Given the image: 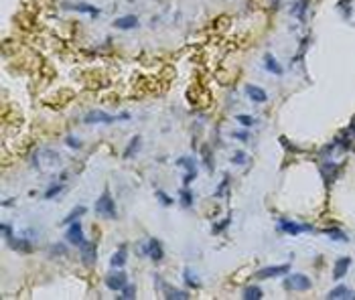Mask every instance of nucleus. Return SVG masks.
<instances>
[{
	"instance_id": "f257e3e1",
	"label": "nucleus",
	"mask_w": 355,
	"mask_h": 300,
	"mask_svg": "<svg viewBox=\"0 0 355 300\" xmlns=\"http://www.w3.org/2000/svg\"><path fill=\"white\" fill-rule=\"evenodd\" d=\"M124 120H130V114L122 112V114L112 116V114H104V112H89L84 116L86 124H114V122H124Z\"/></svg>"
},
{
	"instance_id": "f03ea898",
	"label": "nucleus",
	"mask_w": 355,
	"mask_h": 300,
	"mask_svg": "<svg viewBox=\"0 0 355 300\" xmlns=\"http://www.w3.org/2000/svg\"><path fill=\"white\" fill-rule=\"evenodd\" d=\"M95 213L101 215V217H106V219H114L116 217V203H114V199L108 193L99 195V199L95 201Z\"/></svg>"
},
{
	"instance_id": "7ed1b4c3",
	"label": "nucleus",
	"mask_w": 355,
	"mask_h": 300,
	"mask_svg": "<svg viewBox=\"0 0 355 300\" xmlns=\"http://www.w3.org/2000/svg\"><path fill=\"white\" fill-rule=\"evenodd\" d=\"M278 229L284 231V233H290V235H300V233H309L313 231V227L309 223H296V221H278Z\"/></svg>"
},
{
	"instance_id": "20e7f679",
	"label": "nucleus",
	"mask_w": 355,
	"mask_h": 300,
	"mask_svg": "<svg viewBox=\"0 0 355 300\" xmlns=\"http://www.w3.org/2000/svg\"><path fill=\"white\" fill-rule=\"evenodd\" d=\"M284 288L294 290V292H302V290L311 288V280L304 276V274H290V276L284 280Z\"/></svg>"
},
{
	"instance_id": "39448f33",
	"label": "nucleus",
	"mask_w": 355,
	"mask_h": 300,
	"mask_svg": "<svg viewBox=\"0 0 355 300\" xmlns=\"http://www.w3.org/2000/svg\"><path fill=\"white\" fill-rule=\"evenodd\" d=\"M140 252H142L146 258H150L152 262H161V260L165 258L163 245H161V241H159V239H148V241L142 245Z\"/></svg>"
},
{
	"instance_id": "423d86ee",
	"label": "nucleus",
	"mask_w": 355,
	"mask_h": 300,
	"mask_svg": "<svg viewBox=\"0 0 355 300\" xmlns=\"http://www.w3.org/2000/svg\"><path fill=\"white\" fill-rule=\"evenodd\" d=\"M65 239L69 241V243H73V245H82L84 241H86V235H84V227H82V223L80 221H73L69 227H67V231H65Z\"/></svg>"
},
{
	"instance_id": "0eeeda50",
	"label": "nucleus",
	"mask_w": 355,
	"mask_h": 300,
	"mask_svg": "<svg viewBox=\"0 0 355 300\" xmlns=\"http://www.w3.org/2000/svg\"><path fill=\"white\" fill-rule=\"evenodd\" d=\"M290 272V266L288 264H282V266H268V268H262L258 270L256 276L266 280V278H276V276H286V274Z\"/></svg>"
},
{
	"instance_id": "6e6552de",
	"label": "nucleus",
	"mask_w": 355,
	"mask_h": 300,
	"mask_svg": "<svg viewBox=\"0 0 355 300\" xmlns=\"http://www.w3.org/2000/svg\"><path fill=\"white\" fill-rule=\"evenodd\" d=\"M126 284H128V278H126L124 272H112L110 276L106 278V286H108L110 290H114V292L122 290Z\"/></svg>"
},
{
	"instance_id": "1a4fd4ad",
	"label": "nucleus",
	"mask_w": 355,
	"mask_h": 300,
	"mask_svg": "<svg viewBox=\"0 0 355 300\" xmlns=\"http://www.w3.org/2000/svg\"><path fill=\"white\" fill-rule=\"evenodd\" d=\"M80 252H82V260L88 264V266H91L93 262H95V258H97V252H95V243H91V241H84L82 245H80Z\"/></svg>"
},
{
	"instance_id": "9d476101",
	"label": "nucleus",
	"mask_w": 355,
	"mask_h": 300,
	"mask_svg": "<svg viewBox=\"0 0 355 300\" xmlns=\"http://www.w3.org/2000/svg\"><path fill=\"white\" fill-rule=\"evenodd\" d=\"M114 27L116 29H122V31H128V29H136L138 27V18L134 14H128V16H120L114 20Z\"/></svg>"
},
{
	"instance_id": "9b49d317",
	"label": "nucleus",
	"mask_w": 355,
	"mask_h": 300,
	"mask_svg": "<svg viewBox=\"0 0 355 300\" xmlns=\"http://www.w3.org/2000/svg\"><path fill=\"white\" fill-rule=\"evenodd\" d=\"M246 93H248V97L252 99V102H258V104H264L268 99V93L258 85H246Z\"/></svg>"
},
{
	"instance_id": "f8f14e48",
	"label": "nucleus",
	"mask_w": 355,
	"mask_h": 300,
	"mask_svg": "<svg viewBox=\"0 0 355 300\" xmlns=\"http://www.w3.org/2000/svg\"><path fill=\"white\" fill-rule=\"evenodd\" d=\"M327 298H331V300H337V298H341V300H353L355 292H351L347 286H337V288H333L331 292L327 294Z\"/></svg>"
},
{
	"instance_id": "ddd939ff",
	"label": "nucleus",
	"mask_w": 355,
	"mask_h": 300,
	"mask_svg": "<svg viewBox=\"0 0 355 300\" xmlns=\"http://www.w3.org/2000/svg\"><path fill=\"white\" fill-rule=\"evenodd\" d=\"M307 10H309V0H296L294 4H290V14L296 16L298 20H304Z\"/></svg>"
},
{
	"instance_id": "4468645a",
	"label": "nucleus",
	"mask_w": 355,
	"mask_h": 300,
	"mask_svg": "<svg viewBox=\"0 0 355 300\" xmlns=\"http://www.w3.org/2000/svg\"><path fill=\"white\" fill-rule=\"evenodd\" d=\"M63 8H67V10H78V12H88V14H91L93 18L99 14V8H95V6H91V4H86V2H78V4H63Z\"/></svg>"
},
{
	"instance_id": "2eb2a0df",
	"label": "nucleus",
	"mask_w": 355,
	"mask_h": 300,
	"mask_svg": "<svg viewBox=\"0 0 355 300\" xmlns=\"http://www.w3.org/2000/svg\"><path fill=\"white\" fill-rule=\"evenodd\" d=\"M163 296H165V298H171V300H187V298H189L187 292L177 290V288H173V286H169V284H163Z\"/></svg>"
},
{
	"instance_id": "dca6fc26",
	"label": "nucleus",
	"mask_w": 355,
	"mask_h": 300,
	"mask_svg": "<svg viewBox=\"0 0 355 300\" xmlns=\"http://www.w3.org/2000/svg\"><path fill=\"white\" fill-rule=\"evenodd\" d=\"M126 260H128V252H126V247H120L118 252L112 254L110 266H112V268H122V266L126 264Z\"/></svg>"
},
{
	"instance_id": "f3484780",
	"label": "nucleus",
	"mask_w": 355,
	"mask_h": 300,
	"mask_svg": "<svg viewBox=\"0 0 355 300\" xmlns=\"http://www.w3.org/2000/svg\"><path fill=\"white\" fill-rule=\"evenodd\" d=\"M8 245L12 247V249H16V252H22V254H27V252H31L33 249V245L27 241V239H16V237H8Z\"/></svg>"
},
{
	"instance_id": "a211bd4d",
	"label": "nucleus",
	"mask_w": 355,
	"mask_h": 300,
	"mask_svg": "<svg viewBox=\"0 0 355 300\" xmlns=\"http://www.w3.org/2000/svg\"><path fill=\"white\" fill-rule=\"evenodd\" d=\"M349 266H351V260H349V258H341V260L335 264V268H333V278H335V280L343 278L345 274H347V270H349Z\"/></svg>"
},
{
	"instance_id": "6ab92c4d",
	"label": "nucleus",
	"mask_w": 355,
	"mask_h": 300,
	"mask_svg": "<svg viewBox=\"0 0 355 300\" xmlns=\"http://www.w3.org/2000/svg\"><path fill=\"white\" fill-rule=\"evenodd\" d=\"M264 63H266V69L270 71V73H276V75H282V67L278 65V61L272 57V55H266L264 57Z\"/></svg>"
},
{
	"instance_id": "aec40b11",
	"label": "nucleus",
	"mask_w": 355,
	"mask_h": 300,
	"mask_svg": "<svg viewBox=\"0 0 355 300\" xmlns=\"http://www.w3.org/2000/svg\"><path fill=\"white\" fill-rule=\"evenodd\" d=\"M242 296H244L246 300H260V298H262V290H260L258 286H250V288L244 290Z\"/></svg>"
},
{
	"instance_id": "412c9836",
	"label": "nucleus",
	"mask_w": 355,
	"mask_h": 300,
	"mask_svg": "<svg viewBox=\"0 0 355 300\" xmlns=\"http://www.w3.org/2000/svg\"><path fill=\"white\" fill-rule=\"evenodd\" d=\"M138 144H140V136H134V138L130 140V144H128V148H126V152H124V156H126V158H130V156H134V154L138 152Z\"/></svg>"
},
{
	"instance_id": "4be33fe9",
	"label": "nucleus",
	"mask_w": 355,
	"mask_h": 300,
	"mask_svg": "<svg viewBox=\"0 0 355 300\" xmlns=\"http://www.w3.org/2000/svg\"><path fill=\"white\" fill-rule=\"evenodd\" d=\"M179 201H181L183 207H191L193 205V193L189 189H183L181 195H179Z\"/></svg>"
},
{
	"instance_id": "5701e85b",
	"label": "nucleus",
	"mask_w": 355,
	"mask_h": 300,
	"mask_svg": "<svg viewBox=\"0 0 355 300\" xmlns=\"http://www.w3.org/2000/svg\"><path fill=\"white\" fill-rule=\"evenodd\" d=\"M84 213H86V207H75V209H73V211H71V213H69V215L63 219V223H73L75 219H78V217H82Z\"/></svg>"
},
{
	"instance_id": "b1692460",
	"label": "nucleus",
	"mask_w": 355,
	"mask_h": 300,
	"mask_svg": "<svg viewBox=\"0 0 355 300\" xmlns=\"http://www.w3.org/2000/svg\"><path fill=\"white\" fill-rule=\"evenodd\" d=\"M177 164H179V166H183V168H187V172H195L197 168H195V162L191 160V158H179V160H177Z\"/></svg>"
},
{
	"instance_id": "393cba45",
	"label": "nucleus",
	"mask_w": 355,
	"mask_h": 300,
	"mask_svg": "<svg viewBox=\"0 0 355 300\" xmlns=\"http://www.w3.org/2000/svg\"><path fill=\"white\" fill-rule=\"evenodd\" d=\"M327 235L331 237V239H335V241H347V235L343 233V231H339V229H327Z\"/></svg>"
},
{
	"instance_id": "a878e982",
	"label": "nucleus",
	"mask_w": 355,
	"mask_h": 300,
	"mask_svg": "<svg viewBox=\"0 0 355 300\" xmlns=\"http://www.w3.org/2000/svg\"><path fill=\"white\" fill-rule=\"evenodd\" d=\"M134 296H136V288L132 284H126L122 288V298H134Z\"/></svg>"
},
{
	"instance_id": "bb28decb",
	"label": "nucleus",
	"mask_w": 355,
	"mask_h": 300,
	"mask_svg": "<svg viewBox=\"0 0 355 300\" xmlns=\"http://www.w3.org/2000/svg\"><path fill=\"white\" fill-rule=\"evenodd\" d=\"M246 160H248V156H246V152H242V150H238V152L232 156L234 164H246Z\"/></svg>"
},
{
	"instance_id": "cd10ccee",
	"label": "nucleus",
	"mask_w": 355,
	"mask_h": 300,
	"mask_svg": "<svg viewBox=\"0 0 355 300\" xmlns=\"http://www.w3.org/2000/svg\"><path fill=\"white\" fill-rule=\"evenodd\" d=\"M61 191H63V187H61V185H55V187H51V189H49V191L45 193V199H53V197H55L57 193H61Z\"/></svg>"
},
{
	"instance_id": "c85d7f7f",
	"label": "nucleus",
	"mask_w": 355,
	"mask_h": 300,
	"mask_svg": "<svg viewBox=\"0 0 355 300\" xmlns=\"http://www.w3.org/2000/svg\"><path fill=\"white\" fill-rule=\"evenodd\" d=\"M65 142H67V146H69V148H73V150L82 148V142H80V140H75L73 136H67V138H65Z\"/></svg>"
},
{
	"instance_id": "c756f323",
	"label": "nucleus",
	"mask_w": 355,
	"mask_h": 300,
	"mask_svg": "<svg viewBox=\"0 0 355 300\" xmlns=\"http://www.w3.org/2000/svg\"><path fill=\"white\" fill-rule=\"evenodd\" d=\"M236 120H238L240 124H244V126H252V124H254V118H250V116H244V114L236 116Z\"/></svg>"
},
{
	"instance_id": "7c9ffc66",
	"label": "nucleus",
	"mask_w": 355,
	"mask_h": 300,
	"mask_svg": "<svg viewBox=\"0 0 355 300\" xmlns=\"http://www.w3.org/2000/svg\"><path fill=\"white\" fill-rule=\"evenodd\" d=\"M157 197H159V201H161L163 205H167V207L173 203V199H169V197H167V193H163V191H159V193H157Z\"/></svg>"
},
{
	"instance_id": "2f4dec72",
	"label": "nucleus",
	"mask_w": 355,
	"mask_h": 300,
	"mask_svg": "<svg viewBox=\"0 0 355 300\" xmlns=\"http://www.w3.org/2000/svg\"><path fill=\"white\" fill-rule=\"evenodd\" d=\"M185 280H187V284H189V286L199 288V282H197L195 278H191V272H189V270H185Z\"/></svg>"
},
{
	"instance_id": "473e14b6",
	"label": "nucleus",
	"mask_w": 355,
	"mask_h": 300,
	"mask_svg": "<svg viewBox=\"0 0 355 300\" xmlns=\"http://www.w3.org/2000/svg\"><path fill=\"white\" fill-rule=\"evenodd\" d=\"M53 252H55V254H59V256H67V247H65V245H61V243H57V245L53 247Z\"/></svg>"
},
{
	"instance_id": "72a5a7b5",
	"label": "nucleus",
	"mask_w": 355,
	"mask_h": 300,
	"mask_svg": "<svg viewBox=\"0 0 355 300\" xmlns=\"http://www.w3.org/2000/svg\"><path fill=\"white\" fill-rule=\"evenodd\" d=\"M2 233H4L6 237H10V235H12V227H10L8 223H2Z\"/></svg>"
},
{
	"instance_id": "f704fd0d",
	"label": "nucleus",
	"mask_w": 355,
	"mask_h": 300,
	"mask_svg": "<svg viewBox=\"0 0 355 300\" xmlns=\"http://www.w3.org/2000/svg\"><path fill=\"white\" fill-rule=\"evenodd\" d=\"M234 136H236V138H240V140H248V134H246V132H242V134H240V132H236Z\"/></svg>"
}]
</instances>
